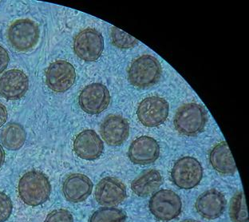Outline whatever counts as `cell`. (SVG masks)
I'll list each match as a JSON object with an SVG mask.
<instances>
[{
    "label": "cell",
    "instance_id": "29",
    "mask_svg": "<svg viewBox=\"0 0 249 222\" xmlns=\"http://www.w3.org/2000/svg\"><path fill=\"white\" fill-rule=\"evenodd\" d=\"M196 222V221L189 220V219H188V220L182 221V222Z\"/></svg>",
    "mask_w": 249,
    "mask_h": 222
},
{
    "label": "cell",
    "instance_id": "28",
    "mask_svg": "<svg viewBox=\"0 0 249 222\" xmlns=\"http://www.w3.org/2000/svg\"><path fill=\"white\" fill-rule=\"evenodd\" d=\"M5 162V151L2 146H0V169L2 166V165L4 164Z\"/></svg>",
    "mask_w": 249,
    "mask_h": 222
},
{
    "label": "cell",
    "instance_id": "17",
    "mask_svg": "<svg viewBox=\"0 0 249 222\" xmlns=\"http://www.w3.org/2000/svg\"><path fill=\"white\" fill-rule=\"evenodd\" d=\"M100 130L107 144L119 147L129 137V122L122 116L109 115L103 122Z\"/></svg>",
    "mask_w": 249,
    "mask_h": 222
},
{
    "label": "cell",
    "instance_id": "10",
    "mask_svg": "<svg viewBox=\"0 0 249 222\" xmlns=\"http://www.w3.org/2000/svg\"><path fill=\"white\" fill-rule=\"evenodd\" d=\"M75 79V69L71 63L67 61H56L47 68L46 82L50 89L56 93L68 91L73 86Z\"/></svg>",
    "mask_w": 249,
    "mask_h": 222
},
{
    "label": "cell",
    "instance_id": "26",
    "mask_svg": "<svg viewBox=\"0 0 249 222\" xmlns=\"http://www.w3.org/2000/svg\"><path fill=\"white\" fill-rule=\"evenodd\" d=\"M10 62L9 54L7 50L0 46V74L7 69Z\"/></svg>",
    "mask_w": 249,
    "mask_h": 222
},
{
    "label": "cell",
    "instance_id": "15",
    "mask_svg": "<svg viewBox=\"0 0 249 222\" xmlns=\"http://www.w3.org/2000/svg\"><path fill=\"white\" fill-rule=\"evenodd\" d=\"M227 202L221 192L217 189H209L200 194L196 199L195 208L202 218L214 220L220 218L225 212Z\"/></svg>",
    "mask_w": 249,
    "mask_h": 222
},
{
    "label": "cell",
    "instance_id": "19",
    "mask_svg": "<svg viewBox=\"0 0 249 222\" xmlns=\"http://www.w3.org/2000/svg\"><path fill=\"white\" fill-rule=\"evenodd\" d=\"M162 183V176L160 172L156 169H149L132 182L131 189L136 195L145 198L160 188Z\"/></svg>",
    "mask_w": 249,
    "mask_h": 222
},
{
    "label": "cell",
    "instance_id": "14",
    "mask_svg": "<svg viewBox=\"0 0 249 222\" xmlns=\"http://www.w3.org/2000/svg\"><path fill=\"white\" fill-rule=\"evenodd\" d=\"M128 154L129 160L134 164H151L159 158L160 147L154 138L142 136L132 142Z\"/></svg>",
    "mask_w": 249,
    "mask_h": 222
},
{
    "label": "cell",
    "instance_id": "21",
    "mask_svg": "<svg viewBox=\"0 0 249 222\" xmlns=\"http://www.w3.org/2000/svg\"><path fill=\"white\" fill-rule=\"evenodd\" d=\"M229 215L232 222H249V214L244 192H238L231 198Z\"/></svg>",
    "mask_w": 249,
    "mask_h": 222
},
{
    "label": "cell",
    "instance_id": "7",
    "mask_svg": "<svg viewBox=\"0 0 249 222\" xmlns=\"http://www.w3.org/2000/svg\"><path fill=\"white\" fill-rule=\"evenodd\" d=\"M104 49V38L99 31L87 28L80 31L73 41V51L78 58L93 62L100 58Z\"/></svg>",
    "mask_w": 249,
    "mask_h": 222
},
{
    "label": "cell",
    "instance_id": "16",
    "mask_svg": "<svg viewBox=\"0 0 249 222\" xmlns=\"http://www.w3.org/2000/svg\"><path fill=\"white\" fill-rule=\"evenodd\" d=\"M93 186V182L87 176L82 173H73L63 182L62 193L68 202L79 203L89 198Z\"/></svg>",
    "mask_w": 249,
    "mask_h": 222
},
{
    "label": "cell",
    "instance_id": "23",
    "mask_svg": "<svg viewBox=\"0 0 249 222\" xmlns=\"http://www.w3.org/2000/svg\"><path fill=\"white\" fill-rule=\"evenodd\" d=\"M111 40L115 47L121 49H129L138 43V39L115 27H112Z\"/></svg>",
    "mask_w": 249,
    "mask_h": 222
},
{
    "label": "cell",
    "instance_id": "25",
    "mask_svg": "<svg viewBox=\"0 0 249 222\" xmlns=\"http://www.w3.org/2000/svg\"><path fill=\"white\" fill-rule=\"evenodd\" d=\"M44 222H73V218L67 209H55L47 214Z\"/></svg>",
    "mask_w": 249,
    "mask_h": 222
},
{
    "label": "cell",
    "instance_id": "6",
    "mask_svg": "<svg viewBox=\"0 0 249 222\" xmlns=\"http://www.w3.org/2000/svg\"><path fill=\"white\" fill-rule=\"evenodd\" d=\"M203 168L193 157H183L177 161L171 171L172 181L179 189H194L202 180Z\"/></svg>",
    "mask_w": 249,
    "mask_h": 222
},
{
    "label": "cell",
    "instance_id": "27",
    "mask_svg": "<svg viewBox=\"0 0 249 222\" xmlns=\"http://www.w3.org/2000/svg\"><path fill=\"white\" fill-rule=\"evenodd\" d=\"M7 118H8V113H7V109L4 105L0 103V127H2L7 122Z\"/></svg>",
    "mask_w": 249,
    "mask_h": 222
},
{
    "label": "cell",
    "instance_id": "18",
    "mask_svg": "<svg viewBox=\"0 0 249 222\" xmlns=\"http://www.w3.org/2000/svg\"><path fill=\"white\" fill-rule=\"evenodd\" d=\"M210 164L216 171L221 174H233L237 167L229 149L227 142L224 141L216 145L209 154Z\"/></svg>",
    "mask_w": 249,
    "mask_h": 222
},
{
    "label": "cell",
    "instance_id": "3",
    "mask_svg": "<svg viewBox=\"0 0 249 222\" xmlns=\"http://www.w3.org/2000/svg\"><path fill=\"white\" fill-rule=\"evenodd\" d=\"M205 108L197 103H187L177 111L174 127L177 131L185 136H195L205 129L207 123Z\"/></svg>",
    "mask_w": 249,
    "mask_h": 222
},
{
    "label": "cell",
    "instance_id": "13",
    "mask_svg": "<svg viewBox=\"0 0 249 222\" xmlns=\"http://www.w3.org/2000/svg\"><path fill=\"white\" fill-rule=\"evenodd\" d=\"M73 150L82 159L96 160L103 154L104 145L94 130H86L78 133L73 141Z\"/></svg>",
    "mask_w": 249,
    "mask_h": 222
},
{
    "label": "cell",
    "instance_id": "22",
    "mask_svg": "<svg viewBox=\"0 0 249 222\" xmlns=\"http://www.w3.org/2000/svg\"><path fill=\"white\" fill-rule=\"evenodd\" d=\"M125 213L115 207H103L92 214L89 222H125Z\"/></svg>",
    "mask_w": 249,
    "mask_h": 222
},
{
    "label": "cell",
    "instance_id": "24",
    "mask_svg": "<svg viewBox=\"0 0 249 222\" xmlns=\"http://www.w3.org/2000/svg\"><path fill=\"white\" fill-rule=\"evenodd\" d=\"M12 209L13 204L11 198L6 193L0 191V222H7L9 219Z\"/></svg>",
    "mask_w": 249,
    "mask_h": 222
},
{
    "label": "cell",
    "instance_id": "9",
    "mask_svg": "<svg viewBox=\"0 0 249 222\" xmlns=\"http://www.w3.org/2000/svg\"><path fill=\"white\" fill-rule=\"evenodd\" d=\"M109 90L102 83H91L83 88L78 97L81 109L89 114H98L109 107Z\"/></svg>",
    "mask_w": 249,
    "mask_h": 222
},
{
    "label": "cell",
    "instance_id": "12",
    "mask_svg": "<svg viewBox=\"0 0 249 222\" xmlns=\"http://www.w3.org/2000/svg\"><path fill=\"white\" fill-rule=\"evenodd\" d=\"M28 88L29 79L19 70L7 71L0 78V95L7 100H18L27 93Z\"/></svg>",
    "mask_w": 249,
    "mask_h": 222
},
{
    "label": "cell",
    "instance_id": "1",
    "mask_svg": "<svg viewBox=\"0 0 249 222\" xmlns=\"http://www.w3.org/2000/svg\"><path fill=\"white\" fill-rule=\"evenodd\" d=\"M18 192L23 203L30 206H38L49 199L52 185L44 173L29 171L18 182Z\"/></svg>",
    "mask_w": 249,
    "mask_h": 222
},
{
    "label": "cell",
    "instance_id": "4",
    "mask_svg": "<svg viewBox=\"0 0 249 222\" xmlns=\"http://www.w3.org/2000/svg\"><path fill=\"white\" fill-rule=\"evenodd\" d=\"M40 31L38 25L28 18H21L11 23L7 30L10 45L16 51L27 52L38 44Z\"/></svg>",
    "mask_w": 249,
    "mask_h": 222
},
{
    "label": "cell",
    "instance_id": "5",
    "mask_svg": "<svg viewBox=\"0 0 249 222\" xmlns=\"http://www.w3.org/2000/svg\"><path fill=\"white\" fill-rule=\"evenodd\" d=\"M149 207L156 219L161 222H169L180 215L182 202L175 192L169 189H160L152 196Z\"/></svg>",
    "mask_w": 249,
    "mask_h": 222
},
{
    "label": "cell",
    "instance_id": "11",
    "mask_svg": "<svg viewBox=\"0 0 249 222\" xmlns=\"http://www.w3.org/2000/svg\"><path fill=\"white\" fill-rule=\"evenodd\" d=\"M94 195L96 201L101 205L117 206L126 198V188L118 178L107 177L98 182Z\"/></svg>",
    "mask_w": 249,
    "mask_h": 222
},
{
    "label": "cell",
    "instance_id": "2",
    "mask_svg": "<svg viewBox=\"0 0 249 222\" xmlns=\"http://www.w3.org/2000/svg\"><path fill=\"white\" fill-rule=\"evenodd\" d=\"M162 73L159 61L149 55H144L132 62L128 71L129 80L139 89L149 88L159 81Z\"/></svg>",
    "mask_w": 249,
    "mask_h": 222
},
{
    "label": "cell",
    "instance_id": "8",
    "mask_svg": "<svg viewBox=\"0 0 249 222\" xmlns=\"http://www.w3.org/2000/svg\"><path fill=\"white\" fill-rule=\"evenodd\" d=\"M169 103L165 98L152 96L143 99L138 106L137 115L142 124L156 127L163 124L169 117Z\"/></svg>",
    "mask_w": 249,
    "mask_h": 222
},
{
    "label": "cell",
    "instance_id": "20",
    "mask_svg": "<svg viewBox=\"0 0 249 222\" xmlns=\"http://www.w3.org/2000/svg\"><path fill=\"white\" fill-rule=\"evenodd\" d=\"M27 139V133L22 125L11 122L3 128L0 140L2 146L10 150H18L21 149Z\"/></svg>",
    "mask_w": 249,
    "mask_h": 222
}]
</instances>
